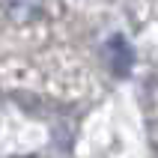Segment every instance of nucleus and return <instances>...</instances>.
<instances>
[{"instance_id":"obj_1","label":"nucleus","mask_w":158,"mask_h":158,"mask_svg":"<svg viewBox=\"0 0 158 158\" xmlns=\"http://www.w3.org/2000/svg\"><path fill=\"white\" fill-rule=\"evenodd\" d=\"M107 54H110V66H114L116 75H128L134 54H131V48H128V42H125L123 36H114L107 42Z\"/></svg>"},{"instance_id":"obj_2","label":"nucleus","mask_w":158,"mask_h":158,"mask_svg":"<svg viewBox=\"0 0 158 158\" xmlns=\"http://www.w3.org/2000/svg\"><path fill=\"white\" fill-rule=\"evenodd\" d=\"M42 6L45 0H6V15L15 24H24V21H33L42 15Z\"/></svg>"}]
</instances>
